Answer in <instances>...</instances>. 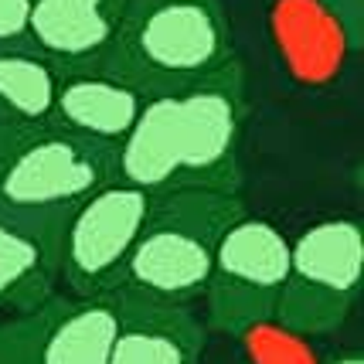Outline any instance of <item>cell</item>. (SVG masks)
Returning a JSON list of instances; mask_svg holds the SVG:
<instances>
[{
	"label": "cell",
	"mask_w": 364,
	"mask_h": 364,
	"mask_svg": "<svg viewBox=\"0 0 364 364\" xmlns=\"http://www.w3.org/2000/svg\"><path fill=\"white\" fill-rule=\"evenodd\" d=\"M95 68L146 99L242 75L222 0H123L112 41Z\"/></svg>",
	"instance_id": "7a4b0ae2"
},
{
	"label": "cell",
	"mask_w": 364,
	"mask_h": 364,
	"mask_svg": "<svg viewBox=\"0 0 364 364\" xmlns=\"http://www.w3.org/2000/svg\"><path fill=\"white\" fill-rule=\"evenodd\" d=\"M289 276V238L266 218L242 215L225 228L215 249L205 327L242 337L276 317V303Z\"/></svg>",
	"instance_id": "8992f818"
},
{
	"label": "cell",
	"mask_w": 364,
	"mask_h": 364,
	"mask_svg": "<svg viewBox=\"0 0 364 364\" xmlns=\"http://www.w3.org/2000/svg\"><path fill=\"white\" fill-rule=\"evenodd\" d=\"M242 348H245L242 364H320L310 344L296 333L283 331L276 320L242 333Z\"/></svg>",
	"instance_id": "9a60e30c"
},
{
	"label": "cell",
	"mask_w": 364,
	"mask_h": 364,
	"mask_svg": "<svg viewBox=\"0 0 364 364\" xmlns=\"http://www.w3.org/2000/svg\"><path fill=\"white\" fill-rule=\"evenodd\" d=\"M123 0H34L31 48L58 68H89L112 41Z\"/></svg>",
	"instance_id": "8fae6325"
},
{
	"label": "cell",
	"mask_w": 364,
	"mask_h": 364,
	"mask_svg": "<svg viewBox=\"0 0 364 364\" xmlns=\"http://www.w3.org/2000/svg\"><path fill=\"white\" fill-rule=\"evenodd\" d=\"M116 177V150L55 123L7 127L0 133V211L65 225L72 208Z\"/></svg>",
	"instance_id": "277c9868"
},
{
	"label": "cell",
	"mask_w": 364,
	"mask_h": 364,
	"mask_svg": "<svg viewBox=\"0 0 364 364\" xmlns=\"http://www.w3.org/2000/svg\"><path fill=\"white\" fill-rule=\"evenodd\" d=\"M62 68L34 48L0 51V123L41 127L51 123Z\"/></svg>",
	"instance_id": "5bb4252c"
},
{
	"label": "cell",
	"mask_w": 364,
	"mask_h": 364,
	"mask_svg": "<svg viewBox=\"0 0 364 364\" xmlns=\"http://www.w3.org/2000/svg\"><path fill=\"white\" fill-rule=\"evenodd\" d=\"M245 133L242 75L143 102L116 146V177L150 198L174 191L238 194V146Z\"/></svg>",
	"instance_id": "6da1fadb"
},
{
	"label": "cell",
	"mask_w": 364,
	"mask_h": 364,
	"mask_svg": "<svg viewBox=\"0 0 364 364\" xmlns=\"http://www.w3.org/2000/svg\"><path fill=\"white\" fill-rule=\"evenodd\" d=\"M364 235L354 218H323L289 242L276 323L303 341L337 331L361 293Z\"/></svg>",
	"instance_id": "5b68a950"
},
{
	"label": "cell",
	"mask_w": 364,
	"mask_h": 364,
	"mask_svg": "<svg viewBox=\"0 0 364 364\" xmlns=\"http://www.w3.org/2000/svg\"><path fill=\"white\" fill-rule=\"evenodd\" d=\"M146 95L102 68H62L51 123L102 146H119L133 129Z\"/></svg>",
	"instance_id": "9c48e42d"
},
{
	"label": "cell",
	"mask_w": 364,
	"mask_h": 364,
	"mask_svg": "<svg viewBox=\"0 0 364 364\" xmlns=\"http://www.w3.org/2000/svg\"><path fill=\"white\" fill-rule=\"evenodd\" d=\"M272 38L289 75L310 85L331 82L350 55L337 21L317 0H276Z\"/></svg>",
	"instance_id": "4fadbf2b"
},
{
	"label": "cell",
	"mask_w": 364,
	"mask_h": 364,
	"mask_svg": "<svg viewBox=\"0 0 364 364\" xmlns=\"http://www.w3.org/2000/svg\"><path fill=\"white\" fill-rule=\"evenodd\" d=\"M208 341L191 306H154L116 296L109 364H198Z\"/></svg>",
	"instance_id": "30bf717a"
},
{
	"label": "cell",
	"mask_w": 364,
	"mask_h": 364,
	"mask_svg": "<svg viewBox=\"0 0 364 364\" xmlns=\"http://www.w3.org/2000/svg\"><path fill=\"white\" fill-rule=\"evenodd\" d=\"M34 0H0V51L31 48Z\"/></svg>",
	"instance_id": "2e32d148"
},
{
	"label": "cell",
	"mask_w": 364,
	"mask_h": 364,
	"mask_svg": "<svg viewBox=\"0 0 364 364\" xmlns=\"http://www.w3.org/2000/svg\"><path fill=\"white\" fill-rule=\"evenodd\" d=\"M0 133H4V123H0Z\"/></svg>",
	"instance_id": "d6986e66"
},
{
	"label": "cell",
	"mask_w": 364,
	"mask_h": 364,
	"mask_svg": "<svg viewBox=\"0 0 364 364\" xmlns=\"http://www.w3.org/2000/svg\"><path fill=\"white\" fill-rule=\"evenodd\" d=\"M116 296L51 300L31 314L24 364H109Z\"/></svg>",
	"instance_id": "ba28073f"
},
{
	"label": "cell",
	"mask_w": 364,
	"mask_h": 364,
	"mask_svg": "<svg viewBox=\"0 0 364 364\" xmlns=\"http://www.w3.org/2000/svg\"><path fill=\"white\" fill-rule=\"evenodd\" d=\"M242 215L245 201L228 191H174L154 198L112 296L154 306H191L201 300L218 238Z\"/></svg>",
	"instance_id": "3957f363"
},
{
	"label": "cell",
	"mask_w": 364,
	"mask_h": 364,
	"mask_svg": "<svg viewBox=\"0 0 364 364\" xmlns=\"http://www.w3.org/2000/svg\"><path fill=\"white\" fill-rule=\"evenodd\" d=\"M327 364H364V361H361V354H341V358H333Z\"/></svg>",
	"instance_id": "ac0fdd59"
},
{
	"label": "cell",
	"mask_w": 364,
	"mask_h": 364,
	"mask_svg": "<svg viewBox=\"0 0 364 364\" xmlns=\"http://www.w3.org/2000/svg\"><path fill=\"white\" fill-rule=\"evenodd\" d=\"M62 225L0 211V310L31 314L51 300Z\"/></svg>",
	"instance_id": "7c38bea8"
},
{
	"label": "cell",
	"mask_w": 364,
	"mask_h": 364,
	"mask_svg": "<svg viewBox=\"0 0 364 364\" xmlns=\"http://www.w3.org/2000/svg\"><path fill=\"white\" fill-rule=\"evenodd\" d=\"M323 4L331 17L337 21V28L344 34V41H348L350 55L361 48V24H364V0H317Z\"/></svg>",
	"instance_id": "e0dca14e"
},
{
	"label": "cell",
	"mask_w": 364,
	"mask_h": 364,
	"mask_svg": "<svg viewBox=\"0 0 364 364\" xmlns=\"http://www.w3.org/2000/svg\"><path fill=\"white\" fill-rule=\"evenodd\" d=\"M150 201L140 188L112 181L72 208L58 238V276L75 296H106L116 289L146 225Z\"/></svg>",
	"instance_id": "52a82bcc"
}]
</instances>
